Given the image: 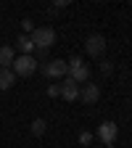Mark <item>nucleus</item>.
<instances>
[{
  "label": "nucleus",
  "instance_id": "nucleus-9",
  "mask_svg": "<svg viewBox=\"0 0 132 148\" xmlns=\"http://www.w3.org/2000/svg\"><path fill=\"white\" fill-rule=\"evenodd\" d=\"M13 61H16V50L11 45H3L0 48V69H11Z\"/></svg>",
  "mask_w": 132,
  "mask_h": 148
},
{
  "label": "nucleus",
  "instance_id": "nucleus-13",
  "mask_svg": "<svg viewBox=\"0 0 132 148\" xmlns=\"http://www.w3.org/2000/svg\"><path fill=\"white\" fill-rule=\"evenodd\" d=\"M21 29H24V34H32V32H34V24H32V18H24V21H21Z\"/></svg>",
  "mask_w": 132,
  "mask_h": 148
},
{
  "label": "nucleus",
  "instance_id": "nucleus-3",
  "mask_svg": "<svg viewBox=\"0 0 132 148\" xmlns=\"http://www.w3.org/2000/svg\"><path fill=\"white\" fill-rule=\"evenodd\" d=\"M11 71L16 74V77H32V74L37 71V58L34 56H16Z\"/></svg>",
  "mask_w": 132,
  "mask_h": 148
},
{
  "label": "nucleus",
  "instance_id": "nucleus-16",
  "mask_svg": "<svg viewBox=\"0 0 132 148\" xmlns=\"http://www.w3.org/2000/svg\"><path fill=\"white\" fill-rule=\"evenodd\" d=\"M101 71H103V74H111V71H114V66H111V61H101Z\"/></svg>",
  "mask_w": 132,
  "mask_h": 148
},
{
  "label": "nucleus",
  "instance_id": "nucleus-14",
  "mask_svg": "<svg viewBox=\"0 0 132 148\" xmlns=\"http://www.w3.org/2000/svg\"><path fill=\"white\" fill-rule=\"evenodd\" d=\"M48 95L50 98H58L61 95V85H48Z\"/></svg>",
  "mask_w": 132,
  "mask_h": 148
},
{
  "label": "nucleus",
  "instance_id": "nucleus-2",
  "mask_svg": "<svg viewBox=\"0 0 132 148\" xmlns=\"http://www.w3.org/2000/svg\"><path fill=\"white\" fill-rule=\"evenodd\" d=\"M66 77L69 79H74L77 85H82V82H87L90 79V66L82 61V58H71V61H66Z\"/></svg>",
  "mask_w": 132,
  "mask_h": 148
},
{
  "label": "nucleus",
  "instance_id": "nucleus-11",
  "mask_svg": "<svg viewBox=\"0 0 132 148\" xmlns=\"http://www.w3.org/2000/svg\"><path fill=\"white\" fill-rule=\"evenodd\" d=\"M13 82H16V74L11 69H0V90H8Z\"/></svg>",
  "mask_w": 132,
  "mask_h": 148
},
{
  "label": "nucleus",
  "instance_id": "nucleus-15",
  "mask_svg": "<svg viewBox=\"0 0 132 148\" xmlns=\"http://www.w3.org/2000/svg\"><path fill=\"white\" fill-rule=\"evenodd\" d=\"M79 143L82 145H90L92 143V132H79Z\"/></svg>",
  "mask_w": 132,
  "mask_h": 148
},
{
  "label": "nucleus",
  "instance_id": "nucleus-12",
  "mask_svg": "<svg viewBox=\"0 0 132 148\" xmlns=\"http://www.w3.org/2000/svg\"><path fill=\"white\" fill-rule=\"evenodd\" d=\"M29 130H32V135H34V138H40V135H45V130H48V122H45V119H34Z\"/></svg>",
  "mask_w": 132,
  "mask_h": 148
},
{
  "label": "nucleus",
  "instance_id": "nucleus-1",
  "mask_svg": "<svg viewBox=\"0 0 132 148\" xmlns=\"http://www.w3.org/2000/svg\"><path fill=\"white\" fill-rule=\"evenodd\" d=\"M29 40H32L34 50H48L55 42V29L53 27H34V32L29 34Z\"/></svg>",
  "mask_w": 132,
  "mask_h": 148
},
{
  "label": "nucleus",
  "instance_id": "nucleus-8",
  "mask_svg": "<svg viewBox=\"0 0 132 148\" xmlns=\"http://www.w3.org/2000/svg\"><path fill=\"white\" fill-rule=\"evenodd\" d=\"M61 98L64 101H77L79 98V85L74 79H69V77H64V82H61Z\"/></svg>",
  "mask_w": 132,
  "mask_h": 148
},
{
  "label": "nucleus",
  "instance_id": "nucleus-6",
  "mask_svg": "<svg viewBox=\"0 0 132 148\" xmlns=\"http://www.w3.org/2000/svg\"><path fill=\"white\" fill-rule=\"evenodd\" d=\"M116 135H119V127H116L114 122H101V127H98V138H101V143H103L106 148L114 145Z\"/></svg>",
  "mask_w": 132,
  "mask_h": 148
},
{
  "label": "nucleus",
  "instance_id": "nucleus-10",
  "mask_svg": "<svg viewBox=\"0 0 132 148\" xmlns=\"http://www.w3.org/2000/svg\"><path fill=\"white\" fill-rule=\"evenodd\" d=\"M16 48L21 50V56H32L34 45H32V40H29V34H18V37H16Z\"/></svg>",
  "mask_w": 132,
  "mask_h": 148
},
{
  "label": "nucleus",
  "instance_id": "nucleus-4",
  "mask_svg": "<svg viewBox=\"0 0 132 148\" xmlns=\"http://www.w3.org/2000/svg\"><path fill=\"white\" fill-rule=\"evenodd\" d=\"M66 61H61V58H50V61H45L42 64V74L45 77H50V79H64L66 77Z\"/></svg>",
  "mask_w": 132,
  "mask_h": 148
},
{
  "label": "nucleus",
  "instance_id": "nucleus-7",
  "mask_svg": "<svg viewBox=\"0 0 132 148\" xmlns=\"http://www.w3.org/2000/svg\"><path fill=\"white\" fill-rule=\"evenodd\" d=\"M79 98H82V103H87V106L98 103V101H101V87H98V85H85V87H79Z\"/></svg>",
  "mask_w": 132,
  "mask_h": 148
},
{
  "label": "nucleus",
  "instance_id": "nucleus-5",
  "mask_svg": "<svg viewBox=\"0 0 132 148\" xmlns=\"http://www.w3.org/2000/svg\"><path fill=\"white\" fill-rule=\"evenodd\" d=\"M85 50L92 56V58H101V56L106 53V37L103 34H90L85 40Z\"/></svg>",
  "mask_w": 132,
  "mask_h": 148
}]
</instances>
